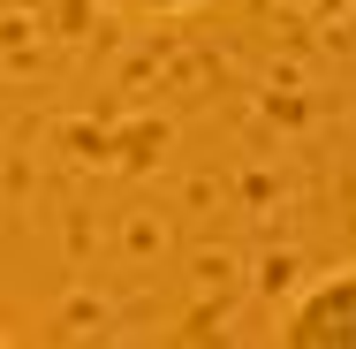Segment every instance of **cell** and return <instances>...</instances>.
I'll use <instances>...</instances> for the list:
<instances>
[{
    "label": "cell",
    "mask_w": 356,
    "mask_h": 349,
    "mask_svg": "<svg viewBox=\"0 0 356 349\" xmlns=\"http://www.w3.org/2000/svg\"><path fill=\"white\" fill-rule=\"evenodd\" d=\"M281 342L288 349H356V266L311 281L281 319Z\"/></svg>",
    "instance_id": "cell-1"
},
{
    "label": "cell",
    "mask_w": 356,
    "mask_h": 349,
    "mask_svg": "<svg viewBox=\"0 0 356 349\" xmlns=\"http://www.w3.org/2000/svg\"><path fill=\"white\" fill-rule=\"evenodd\" d=\"M137 8H152V15H175V8H197V0H137Z\"/></svg>",
    "instance_id": "cell-2"
}]
</instances>
